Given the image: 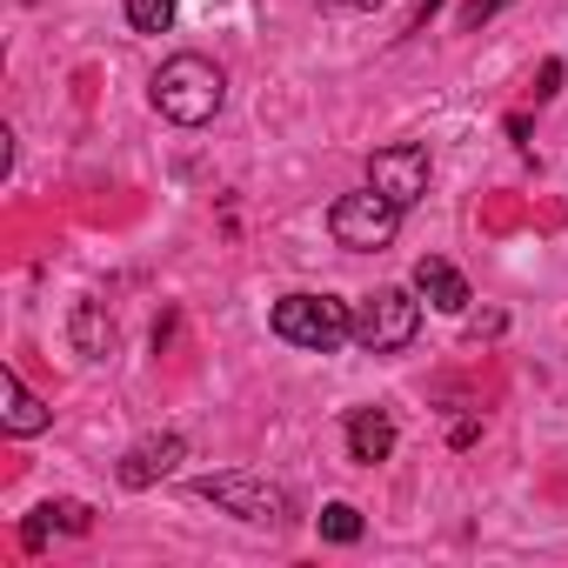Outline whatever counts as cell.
<instances>
[{
  "mask_svg": "<svg viewBox=\"0 0 568 568\" xmlns=\"http://www.w3.org/2000/svg\"><path fill=\"white\" fill-rule=\"evenodd\" d=\"M221 94H227V81H221V68H214L207 54H174V61H161V74H154V88H148L154 114H168L174 128L214 121V114H221Z\"/></svg>",
  "mask_w": 568,
  "mask_h": 568,
  "instance_id": "cell-1",
  "label": "cell"
},
{
  "mask_svg": "<svg viewBox=\"0 0 568 568\" xmlns=\"http://www.w3.org/2000/svg\"><path fill=\"white\" fill-rule=\"evenodd\" d=\"M267 322H274V335L288 348H315V355L355 342V308L335 302V295H281Z\"/></svg>",
  "mask_w": 568,
  "mask_h": 568,
  "instance_id": "cell-2",
  "label": "cell"
},
{
  "mask_svg": "<svg viewBox=\"0 0 568 568\" xmlns=\"http://www.w3.org/2000/svg\"><path fill=\"white\" fill-rule=\"evenodd\" d=\"M402 201H388L382 187H355V194H342L335 207H328V234L342 241V247H355V254H375V247H388L395 234H402Z\"/></svg>",
  "mask_w": 568,
  "mask_h": 568,
  "instance_id": "cell-3",
  "label": "cell"
},
{
  "mask_svg": "<svg viewBox=\"0 0 568 568\" xmlns=\"http://www.w3.org/2000/svg\"><path fill=\"white\" fill-rule=\"evenodd\" d=\"M415 328H422V302H415L408 288H375V295L355 308V348H368V355L408 348Z\"/></svg>",
  "mask_w": 568,
  "mask_h": 568,
  "instance_id": "cell-4",
  "label": "cell"
},
{
  "mask_svg": "<svg viewBox=\"0 0 568 568\" xmlns=\"http://www.w3.org/2000/svg\"><path fill=\"white\" fill-rule=\"evenodd\" d=\"M194 495L214 501V508H227V515H241V521H288L295 515L288 488L267 481V475H201Z\"/></svg>",
  "mask_w": 568,
  "mask_h": 568,
  "instance_id": "cell-5",
  "label": "cell"
},
{
  "mask_svg": "<svg viewBox=\"0 0 568 568\" xmlns=\"http://www.w3.org/2000/svg\"><path fill=\"white\" fill-rule=\"evenodd\" d=\"M428 148L422 141H395V148H375L368 154V187H382L388 201H402V207H415L422 194H428Z\"/></svg>",
  "mask_w": 568,
  "mask_h": 568,
  "instance_id": "cell-6",
  "label": "cell"
},
{
  "mask_svg": "<svg viewBox=\"0 0 568 568\" xmlns=\"http://www.w3.org/2000/svg\"><path fill=\"white\" fill-rule=\"evenodd\" d=\"M181 455H187L181 435H148V442H134V448L121 455V481H128V488H154L161 475L181 468Z\"/></svg>",
  "mask_w": 568,
  "mask_h": 568,
  "instance_id": "cell-7",
  "label": "cell"
},
{
  "mask_svg": "<svg viewBox=\"0 0 568 568\" xmlns=\"http://www.w3.org/2000/svg\"><path fill=\"white\" fill-rule=\"evenodd\" d=\"M415 295H422L428 308H442V315H462V308H468V281H462L455 261L422 254V261H415Z\"/></svg>",
  "mask_w": 568,
  "mask_h": 568,
  "instance_id": "cell-8",
  "label": "cell"
},
{
  "mask_svg": "<svg viewBox=\"0 0 568 568\" xmlns=\"http://www.w3.org/2000/svg\"><path fill=\"white\" fill-rule=\"evenodd\" d=\"M388 455H395V415H388V408H355V415H348V462L375 468V462H388Z\"/></svg>",
  "mask_w": 568,
  "mask_h": 568,
  "instance_id": "cell-9",
  "label": "cell"
},
{
  "mask_svg": "<svg viewBox=\"0 0 568 568\" xmlns=\"http://www.w3.org/2000/svg\"><path fill=\"white\" fill-rule=\"evenodd\" d=\"M0 402H8V408H0V422H8V435H41L48 422H54V408L14 375V368H0Z\"/></svg>",
  "mask_w": 568,
  "mask_h": 568,
  "instance_id": "cell-10",
  "label": "cell"
},
{
  "mask_svg": "<svg viewBox=\"0 0 568 568\" xmlns=\"http://www.w3.org/2000/svg\"><path fill=\"white\" fill-rule=\"evenodd\" d=\"M108 342H114V328L101 322V308H94V302H81V308H74V348H81L88 362H101V355H108Z\"/></svg>",
  "mask_w": 568,
  "mask_h": 568,
  "instance_id": "cell-11",
  "label": "cell"
},
{
  "mask_svg": "<svg viewBox=\"0 0 568 568\" xmlns=\"http://www.w3.org/2000/svg\"><path fill=\"white\" fill-rule=\"evenodd\" d=\"M174 8H181V0H128V28L134 34H168L174 28Z\"/></svg>",
  "mask_w": 568,
  "mask_h": 568,
  "instance_id": "cell-12",
  "label": "cell"
},
{
  "mask_svg": "<svg viewBox=\"0 0 568 568\" xmlns=\"http://www.w3.org/2000/svg\"><path fill=\"white\" fill-rule=\"evenodd\" d=\"M322 541H342V548L362 541V508L355 501H328L322 508Z\"/></svg>",
  "mask_w": 568,
  "mask_h": 568,
  "instance_id": "cell-13",
  "label": "cell"
},
{
  "mask_svg": "<svg viewBox=\"0 0 568 568\" xmlns=\"http://www.w3.org/2000/svg\"><path fill=\"white\" fill-rule=\"evenodd\" d=\"M48 515H54L68 535H88V528H94V508H88V501H48Z\"/></svg>",
  "mask_w": 568,
  "mask_h": 568,
  "instance_id": "cell-14",
  "label": "cell"
},
{
  "mask_svg": "<svg viewBox=\"0 0 568 568\" xmlns=\"http://www.w3.org/2000/svg\"><path fill=\"white\" fill-rule=\"evenodd\" d=\"M508 8V0H468V8H462V28H481V21H495Z\"/></svg>",
  "mask_w": 568,
  "mask_h": 568,
  "instance_id": "cell-15",
  "label": "cell"
},
{
  "mask_svg": "<svg viewBox=\"0 0 568 568\" xmlns=\"http://www.w3.org/2000/svg\"><path fill=\"white\" fill-rule=\"evenodd\" d=\"M561 88V61H541V81H535V101H548Z\"/></svg>",
  "mask_w": 568,
  "mask_h": 568,
  "instance_id": "cell-16",
  "label": "cell"
},
{
  "mask_svg": "<svg viewBox=\"0 0 568 568\" xmlns=\"http://www.w3.org/2000/svg\"><path fill=\"white\" fill-rule=\"evenodd\" d=\"M28 8H34V0H28Z\"/></svg>",
  "mask_w": 568,
  "mask_h": 568,
  "instance_id": "cell-17",
  "label": "cell"
}]
</instances>
